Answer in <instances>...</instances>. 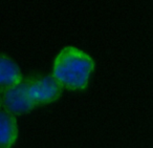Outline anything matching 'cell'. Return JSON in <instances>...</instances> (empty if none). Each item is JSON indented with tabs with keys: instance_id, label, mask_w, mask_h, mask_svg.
I'll use <instances>...</instances> for the list:
<instances>
[{
	"instance_id": "6da1fadb",
	"label": "cell",
	"mask_w": 153,
	"mask_h": 148,
	"mask_svg": "<svg viewBox=\"0 0 153 148\" xmlns=\"http://www.w3.org/2000/svg\"><path fill=\"white\" fill-rule=\"evenodd\" d=\"M94 70L91 56L74 46H66L56 57L51 75L63 88L82 90L87 87Z\"/></svg>"
},
{
	"instance_id": "7a4b0ae2",
	"label": "cell",
	"mask_w": 153,
	"mask_h": 148,
	"mask_svg": "<svg viewBox=\"0 0 153 148\" xmlns=\"http://www.w3.org/2000/svg\"><path fill=\"white\" fill-rule=\"evenodd\" d=\"M33 77L22 78L17 84L13 85L7 90L1 93V104L2 108L13 116H19L30 111L36 107L28 95L30 82Z\"/></svg>"
},
{
	"instance_id": "3957f363",
	"label": "cell",
	"mask_w": 153,
	"mask_h": 148,
	"mask_svg": "<svg viewBox=\"0 0 153 148\" xmlns=\"http://www.w3.org/2000/svg\"><path fill=\"white\" fill-rule=\"evenodd\" d=\"M63 86L53 75L34 78L30 82L28 95L36 106L49 104L61 97Z\"/></svg>"
},
{
	"instance_id": "277c9868",
	"label": "cell",
	"mask_w": 153,
	"mask_h": 148,
	"mask_svg": "<svg viewBox=\"0 0 153 148\" xmlns=\"http://www.w3.org/2000/svg\"><path fill=\"white\" fill-rule=\"evenodd\" d=\"M21 70L13 59L0 54V93L22 80Z\"/></svg>"
},
{
	"instance_id": "5b68a950",
	"label": "cell",
	"mask_w": 153,
	"mask_h": 148,
	"mask_svg": "<svg viewBox=\"0 0 153 148\" xmlns=\"http://www.w3.org/2000/svg\"><path fill=\"white\" fill-rule=\"evenodd\" d=\"M18 138L16 117L0 108V148H12Z\"/></svg>"
},
{
	"instance_id": "8992f818",
	"label": "cell",
	"mask_w": 153,
	"mask_h": 148,
	"mask_svg": "<svg viewBox=\"0 0 153 148\" xmlns=\"http://www.w3.org/2000/svg\"><path fill=\"white\" fill-rule=\"evenodd\" d=\"M2 107V104H1V93H0V108Z\"/></svg>"
}]
</instances>
